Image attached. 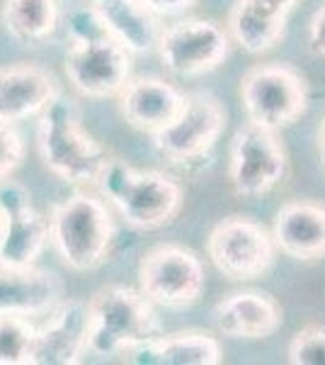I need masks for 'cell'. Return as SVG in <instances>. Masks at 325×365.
<instances>
[{"instance_id":"1","label":"cell","mask_w":325,"mask_h":365,"mask_svg":"<svg viewBox=\"0 0 325 365\" xmlns=\"http://www.w3.org/2000/svg\"><path fill=\"white\" fill-rule=\"evenodd\" d=\"M37 149L44 168L70 185H97L110 163L107 149L82 127L78 108L63 93L39 115Z\"/></svg>"},{"instance_id":"2","label":"cell","mask_w":325,"mask_h":365,"mask_svg":"<svg viewBox=\"0 0 325 365\" xmlns=\"http://www.w3.org/2000/svg\"><path fill=\"white\" fill-rule=\"evenodd\" d=\"M97 185L122 220L141 232L170 225L182 207V187L175 178L161 170H139L122 158H110Z\"/></svg>"},{"instance_id":"3","label":"cell","mask_w":325,"mask_h":365,"mask_svg":"<svg viewBox=\"0 0 325 365\" xmlns=\"http://www.w3.org/2000/svg\"><path fill=\"white\" fill-rule=\"evenodd\" d=\"M51 244L75 273L105 266L114 246V222L97 195L73 192L51 210Z\"/></svg>"},{"instance_id":"4","label":"cell","mask_w":325,"mask_h":365,"mask_svg":"<svg viewBox=\"0 0 325 365\" xmlns=\"http://www.w3.org/2000/svg\"><path fill=\"white\" fill-rule=\"evenodd\" d=\"M90 336L87 351L95 356H124L158 336L153 302L129 285H105L87 299Z\"/></svg>"},{"instance_id":"5","label":"cell","mask_w":325,"mask_h":365,"mask_svg":"<svg viewBox=\"0 0 325 365\" xmlns=\"http://www.w3.org/2000/svg\"><path fill=\"white\" fill-rule=\"evenodd\" d=\"M240 100L247 122L282 129L306 113L309 91L306 81L284 63H260L240 81Z\"/></svg>"},{"instance_id":"6","label":"cell","mask_w":325,"mask_h":365,"mask_svg":"<svg viewBox=\"0 0 325 365\" xmlns=\"http://www.w3.org/2000/svg\"><path fill=\"white\" fill-rule=\"evenodd\" d=\"M204 285V263L180 244L156 246L139 263V290L161 307H192L202 297Z\"/></svg>"},{"instance_id":"7","label":"cell","mask_w":325,"mask_h":365,"mask_svg":"<svg viewBox=\"0 0 325 365\" xmlns=\"http://www.w3.org/2000/svg\"><path fill=\"white\" fill-rule=\"evenodd\" d=\"M206 253L230 280H257L275 261V237L250 217H228L211 229Z\"/></svg>"},{"instance_id":"8","label":"cell","mask_w":325,"mask_h":365,"mask_svg":"<svg viewBox=\"0 0 325 365\" xmlns=\"http://www.w3.org/2000/svg\"><path fill=\"white\" fill-rule=\"evenodd\" d=\"M132 51L110 34L87 42H70L66 54V78L82 98H119L132 81Z\"/></svg>"},{"instance_id":"9","label":"cell","mask_w":325,"mask_h":365,"mask_svg":"<svg viewBox=\"0 0 325 365\" xmlns=\"http://www.w3.org/2000/svg\"><path fill=\"white\" fill-rule=\"evenodd\" d=\"M287 173V151L277 129L247 122L240 127L230 144L228 178L238 195H265Z\"/></svg>"},{"instance_id":"10","label":"cell","mask_w":325,"mask_h":365,"mask_svg":"<svg viewBox=\"0 0 325 365\" xmlns=\"http://www.w3.org/2000/svg\"><path fill=\"white\" fill-rule=\"evenodd\" d=\"M230 37L216 22L187 17L165 27L158 42V56L168 73L177 78L211 73L228 56Z\"/></svg>"},{"instance_id":"11","label":"cell","mask_w":325,"mask_h":365,"mask_svg":"<svg viewBox=\"0 0 325 365\" xmlns=\"http://www.w3.org/2000/svg\"><path fill=\"white\" fill-rule=\"evenodd\" d=\"M226 127V110L206 93L187 96V105L175 122L153 134L158 154L173 163H194L209 156Z\"/></svg>"},{"instance_id":"12","label":"cell","mask_w":325,"mask_h":365,"mask_svg":"<svg viewBox=\"0 0 325 365\" xmlns=\"http://www.w3.org/2000/svg\"><path fill=\"white\" fill-rule=\"evenodd\" d=\"M0 210L5 225L0 234V263L27 268L37 266L51 239L49 220L32 205V195L25 185L15 180L0 182Z\"/></svg>"},{"instance_id":"13","label":"cell","mask_w":325,"mask_h":365,"mask_svg":"<svg viewBox=\"0 0 325 365\" xmlns=\"http://www.w3.org/2000/svg\"><path fill=\"white\" fill-rule=\"evenodd\" d=\"M90 309L82 299H66L56 304L37 327L32 365H75L87 353Z\"/></svg>"},{"instance_id":"14","label":"cell","mask_w":325,"mask_h":365,"mask_svg":"<svg viewBox=\"0 0 325 365\" xmlns=\"http://www.w3.org/2000/svg\"><path fill=\"white\" fill-rule=\"evenodd\" d=\"M187 105V96L177 86L156 76L132 78L119 93V113L134 129L156 134L175 122Z\"/></svg>"},{"instance_id":"15","label":"cell","mask_w":325,"mask_h":365,"mask_svg":"<svg viewBox=\"0 0 325 365\" xmlns=\"http://www.w3.org/2000/svg\"><path fill=\"white\" fill-rule=\"evenodd\" d=\"M54 73L34 63H15L0 68V122L20 125L37 117L58 96Z\"/></svg>"},{"instance_id":"16","label":"cell","mask_w":325,"mask_h":365,"mask_svg":"<svg viewBox=\"0 0 325 365\" xmlns=\"http://www.w3.org/2000/svg\"><path fill=\"white\" fill-rule=\"evenodd\" d=\"M63 299V282L54 270L0 263V314L41 317Z\"/></svg>"},{"instance_id":"17","label":"cell","mask_w":325,"mask_h":365,"mask_svg":"<svg viewBox=\"0 0 325 365\" xmlns=\"http://www.w3.org/2000/svg\"><path fill=\"white\" fill-rule=\"evenodd\" d=\"M299 0H235L228 34L247 54H262L279 44L287 20Z\"/></svg>"},{"instance_id":"18","label":"cell","mask_w":325,"mask_h":365,"mask_svg":"<svg viewBox=\"0 0 325 365\" xmlns=\"http://www.w3.org/2000/svg\"><path fill=\"white\" fill-rule=\"evenodd\" d=\"M277 249L297 261L325 258V205L294 200L277 212L272 227Z\"/></svg>"},{"instance_id":"19","label":"cell","mask_w":325,"mask_h":365,"mask_svg":"<svg viewBox=\"0 0 325 365\" xmlns=\"http://www.w3.org/2000/svg\"><path fill=\"white\" fill-rule=\"evenodd\" d=\"M214 324L228 339H267L282 327V307L265 292H233L216 304Z\"/></svg>"},{"instance_id":"20","label":"cell","mask_w":325,"mask_h":365,"mask_svg":"<svg viewBox=\"0 0 325 365\" xmlns=\"http://www.w3.org/2000/svg\"><path fill=\"white\" fill-rule=\"evenodd\" d=\"M124 361L134 365H218L221 344L206 331L158 334L124 353Z\"/></svg>"},{"instance_id":"21","label":"cell","mask_w":325,"mask_h":365,"mask_svg":"<svg viewBox=\"0 0 325 365\" xmlns=\"http://www.w3.org/2000/svg\"><path fill=\"white\" fill-rule=\"evenodd\" d=\"M112 39L127 46L134 56L158 51L163 29L158 27L156 13L141 0H90Z\"/></svg>"},{"instance_id":"22","label":"cell","mask_w":325,"mask_h":365,"mask_svg":"<svg viewBox=\"0 0 325 365\" xmlns=\"http://www.w3.org/2000/svg\"><path fill=\"white\" fill-rule=\"evenodd\" d=\"M3 22L20 42H44L58 29V0H3Z\"/></svg>"},{"instance_id":"23","label":"cell","mask_w":325,"mask_h":365,"mask_svg":"<svg viewBox=\"0 0 325 365\" xmlns=\"http://www.w3.org/2000/svg\"><path fill=\"white\" fill-rule=\"evenodd\" d=\"M37 327L27 317L0 314V365H32Z\"/></svg>"},{"instance_id":"24","label":"cell","mask_w":325,"mask_h":365,"mask_svg":"<svg viewBox=\"0 0 325 365\" xmlns=\"http://www.w3.org/2000/svg\"><path fill=\"white\" fill-rule=\"evenodd\" d=\"M289 363L325 365V327H306L289 344Z\"/></svg>"},{"instance_id":"25","label":"cell","mask_w":325,"mask_h":365,"mask_svg":"<svg viewBox=\"0 0 325 365\" xmlns=\"http://www.w3.org/2000/svg\"><path fill=\"white\" fill-rule=\"evenodd\" d=\"M22 158H25V141L20 132L15 125L0 122V182L8 180L20 168Z\"/></svg>"},{"instance_id":"26","label":"cell","mask_w":325,"mask_h":365,"mask_svg":"<svg viewBox=\"0 0 325 365\" xmlns=\"http://www.w3.org/2000/svg\"><path fill=\"white\" fill-rule=\"evenodd\" d=\"M309 49L316 56H325V5L309 22Z\"/></svg>"},{"instance_id":"27","label":"cell","mask_w":325,"mask_h":365,"mask_svg":"<svg viewBox=\"0 0 325 365\" xmlns=\"http://www.w3.org/2000/svg\"><path fill=\"white\" fill-rule=\"evenodd\" d=\"M149 10H153L156 15H177L182 10H187L194 0H141Z\"/></svg>"},{"instance_id":"28","label":"cell","mask_w":325,"mask_h":365,"mask_svg":"<svg viewBox=\"0 0 325 365\" xmlns=\"http://www.w3.org/2000/svg\"><path fill=\"white\" fill-rule=\"evenodd\" d=\"M321 146H323V156H325V127H323V134H321Z\"/></svg>"},{"instance_id":"29","label":"cell","mask_w":325,"mask_h":365,"mask_svg":"<svg viewBox=\"0 0 325 365\" xmlns=\"http://www.w3.org/2000/svg\"><path fill=\"white\" fill-rule=\"evenodd\" d=\"M3 225H5V217H3V210H0V234H3Z\"/></svg>"}]
</instances>
